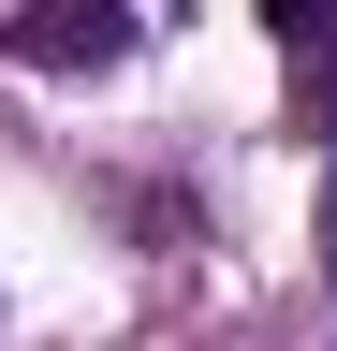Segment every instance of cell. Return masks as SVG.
Instances as JSON below:
<instances>
[{
  "instance_id": "obj_1",
  "label": "cell",
  "mask_w": 337,
  "mask_h": 351,
  "mask_svg": "<svg viewBox=\"0 0 337 351\" xmlns=\"http://www.w3.org/2000/svg\"><path fill=\"white\" fill-rule=\"evenodd\" d=\"M0 44H15L30 73H117V59L147 44V15H132V0H15Z\"/></svg>"
},
{
  "instance_id": "obj_2",
  "label": "cell",
  "mask_w": 337,
  "mask_h": 351,
  "mask_svg": "<svg viewBox=\"0 0 337 351\" xmlns=\"http://www.w3.org/2000/svg\"><path fill=\"white\" fill-rule=\"evenodd\" d=\"M264 44L323 88V73H337V0H264Z\"/></svg>"
}]
</instances>
